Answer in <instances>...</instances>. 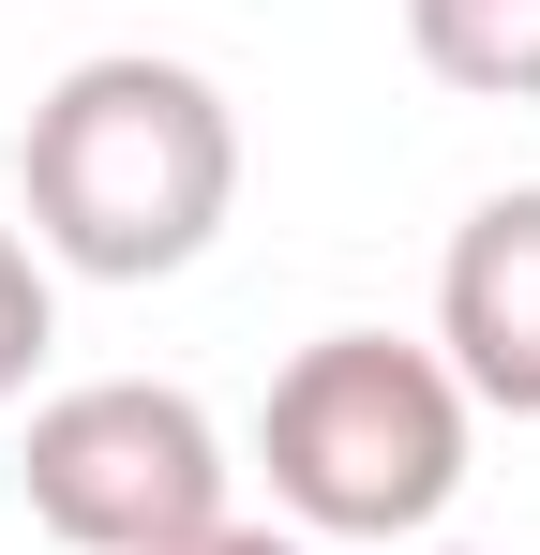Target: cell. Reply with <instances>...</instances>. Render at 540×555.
Returning a JSON list of instances; mask_svg holds the SVG:
<instances>
[{"mask_svg": "<svg viewBox=\"0 0 540 555\" xmlns=\"http://www.w3.org/2000/svg\"><path fill=\"white\" fill-rule=\"evenodd\" d=\"M15 181H30V256L90 285H166L210 256L226 195H241V120L195 61L151 46H105L61 91L30 105L15 135Z\"/></svg>", "mask_w": 540, "mask_h": 555, "instance_id": "6da1fadb", "label": "cell"}, {"mask_svg": "<svg viewBox=\"0 0 540 555\" xmlns=\"http://www.w3.org/2000/svg\"><path fill=\"white\" fill-rule=\"evenodd\" d=\"M465 375L406 331H316L256 405V465L300 541H421L465 495Z\"/></svg>", "mask_w": 540, "mask_h": 555, "instance_id": "7a4b0ae2", "label": "cell"}, {"mask_svg": "<svg viewBox=\"0 0 540 555\" xmlns=\"http://www.w3.org/2000/svg\"><path fill=\"white\" fill-rule=\"evenodd\" d=\"M15 495H30L46 541H76V555H180V541L226 526V436L166 375H90L61 405H30Z\"/></svg>", "mask_w": 540, "mask_h": 555, "instance_id": "3957f363", "label": "cell"}, {"mask_svg": "<svg viewBox=\"0 0 540 555\" xmlns=\"http://www.w3.org/2000/svg\"><path fill=\"white\" fill-rule=\"evenodd\" d=\"M436 361L465 375V405L540 421V181L480 195V210L450 225V271H436Z\"/></svg>", "mask_w": 540, "mask_h": 555, "instance_id": "277c9868", "label": "cell"}, {"mask_svg": "<svg viewBox=\"0 0 540 555\" xmlns=\"http://www.w3.org/2000/svg\"><path fill=\"white\" fill-rule=\"evenodd\" d=\"M406 46L465 105H540V0H406Z\"/></svg>", "mask_w": 540, "mask_h": 555, "instance_id": "5b68a950", "label": "cell"}, {"mask_svg": "<svg viewBox=\"0 0 540 555\" xmlns=\"http://www.w3.org/2000/svg\"><path fill=\"white\" fill-rule=\"evenodd\" d=\"M46 346H61V300H46V256H30V241L0 225V405L30 390V361H46Z\"/></svg>", "mask_w": 540, "mask_h": 555, "instance_id": "8992f818", "label": "cell"}, {"mask_svg": "<svg viewBox=\"0 0 540 555\" xmlns=\"http://www.w3.org/2000/svg\"><path fill=\"white\" fill-rule=\"evenodd\" d=\"M180 555H316V541H300V526H241V511H226L210 541H180Z\"/></svg>", "mask_w": 540, "mask_h": 555, "instance_id": "52a82bcc", "label": "cell"}]
</instances>
